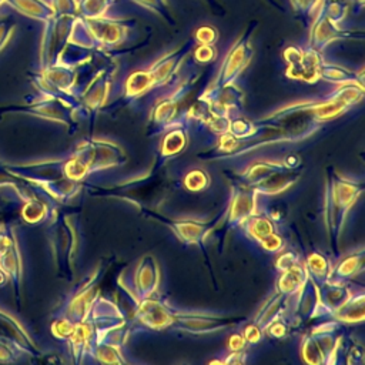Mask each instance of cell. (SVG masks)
<instances>
[{"instance_id":"836d02e7","label":"cell","mask_w":365,"mask_h":365,"mask_svg":"<svg viewBox=\"0 0 365 365\" xmlns=\"http://www.w3.org/2000/svg\"><path fill=\"white\" fill-rule=\"evenodd\" d=\"M352 1H354V4H356L358 10H361V9H362V6H364V0H352Z\"/></svg>"},{"instance_id":"7c38bea8","label":"cell","mask_w":365,"mask_h":365,"mask_svg":"<svg viewBox=\"0 0 365 365\" xmlns=\"http://www.w3.org/2000/svg\"><path fill=\"white\" fill-rule=\"evenodd\" d=\"M309 27H311V30H309L308 47H311L319 53H322L332 41L354 38L356 34V31L344 30L339 24H335L332 20H329L324 14V11L321 9H318Z\"/></svg>"},{"instance_id":"6da1fadb","label":"cell","mask_w":365,"mask_h":365,"mask_svg":"<svg viewBox=\"0 0 365 365\" xmlns=\"http://www.w3.org/2000/svg\"><path fill=\"white\" fill-rule=\"evenodd\" d=\"M134 322L138 328L151 331L175 329L190 334H208L235 325L238 318L204 311L178 309L161 299L150 297L135 302Z\"/></svg>"},{"instance_id":"277c9868","label":"cell","mask_w":365,"mask_h":365,"mask_svg":"<svg viewBox=\"0 0 365 365\" xmlns=\"http://www.w3.org/2000/svg\"><path fill=\"white\" fill-rule=\"evenodd\" d=\"M135 20L111 17H83L76 24V40L86 48H113L124 44L135 31Z\"/></svg>"},{"instance_id":"8fae6325","label":"cell","mask_w":365,"mask_h":365,"mask_svg":"<svg viewBox=\"0 0 365 365\" xmlns=\"http://www.w3.org/2000/svg\"><path fill=\"white\" fill-rule=\"evenodd\" d=\"M258 194L245 185L234 182L231 187V197L224 212L225 227L228 230L240 227L257 210Z\"/></svg>"},{"instance_id":"5bb4252c","label":"cell","mask_w":365,"mask_h":365,"mask_svg":"<svg viewBox=\"0 0 365 365\" xmlns=\"http://www.w3.org/2000/svg\"><path fill=\"white\" fill-rule=\"evenodd\" d=\"M319 291V315L332 317L338 308L346 301L352 288L346 282L327 281L318 285Z\"/></svg>"},{"instance_id":"ba28073f","label":"cell","mask_w":365,"mask_h":365,"mask_svg":"<svg viewBox=\"0 0 365 365\" xmlns=\"http://www.w3.org/2000/svg\"><path fill=\"white\" fill-rule=\"evenodd\" d=\"M284 60L287 61L285 76L292 80H301L305 83L318 81V71L321 61L324 60L322 53L311 47H295L289 46L284 50Z\"/></svg>"},{"instance_id":"8992f818","label":"cell","mask_w":365,"mask_h":365,"mask_svg":"<svg viewBox=\"0 0 365 365\" xmlns=\"http://www.w3.org/2000/svg\"><path fill=\"white\" fill-rule=\"evenodd\" d=\"M255 29L257 21H251L250 26L244 30V33L231 44L230 50L227 51L224 60L220 64L215 78L210 84L211 87L234 84L240 74L247 68L254 56L252 34Z\"/></svg>"},{"instance_id":"f546056e","label":"cell","mask_w":365,"mask_h":365,"mask_svg":"<svg viewBox=\"0 0 365 365\" xmlns=\"http://www.w3.org/2000/svg\"><path fill=\"white\" fill-rule=\"evenodd\" d=\"M262 334H264V331L259 329L252 322L247 328H244V331L241 332V335L244 336L245 342H248V344H258L261 341V338H262Z\"/></svg>"},{"instance_id":"4fadbf2b","label":"cell","mask_w":365,"mask_h":365,"mask_svg":"<svg viewBox=\"0 0 365 365\" xmlns=\"http://www.w3.org/2000/svg\"><path fill=\"white\" fill-rule=\"evenodd\" d=\"M248 238L258 242L265 251L278 252L284 248L282 238L275 231L274 221L267 214H251L241 225Z\"/></svg>"},{"instance_id":"9a60e30c","label":"cell","mask_w":365,"mask_h":365,"mask_svg":"<svg viewBox=\"0 0 365 365\" xmlns=\"http://www.w3.org/2000/svg\"><path fill=\"white\" fill-rule=\"evenodd\" d=\"M113 87V68H103L97 71L87 90L84 91L83 103L90 111H98L106 103Z\"/></svg>"},{"instance_id":"3957f363","label":"cell","mask_w":365,"mask_h":365,"mask_svg":"<svg viewBox=\"0 0 365 365\" xmlns=\"http://www.w3.org/2000/svg\"><path fill=\"white\" fill-rule=\"evenodd\" d=\"M362 191L364 185L361 182L345 178L334 168L328 170L325 185V225L334 252H338L346 215Z\"/></svg>"},{"instance_id":"4316f807","label":"cell","mask_w":365,"mask_h":365,"mask_svg":"<svg viewBox=\"0 0 365 365\" xmlns=\"http://www.w3.org/2000/svg\"><path fill=\"white\" fill-rule=\"evenodd\" d=\"M133 3L158 14L163 20L167 21V24L173 26L174 24V19L171 16V11H170V7H168V3L167 0H131Z\"/></svg>"},{"instance_id":"ac0fdd59","label":"cell","mask_w":365,"mask_h":365,"mask_svg":"<svg viewBox=\"0 0 365 365\" xmlns=\"http://www.w3.org/2000/svg\"><path fill=\"white\" fill-rule=\"evenodd\" d=\"M289 299L291 298H288V297L275 291V294L265 302V305L257 314L252 324L257 325L259 329L265 331V328L269 324H272L274 321H277V319H279L285 315V308L288 307Z\"/></svg>"},{"instance_id":"ffe728a7","label":"cell","mask_w":365,"mask_h":365,"mask_svg":"<svg viewBox=\"0 0 365 365\" xmlns=\"http://www.w3.org/2000/svg\"><path fill=\"white\" fill-rule=\"evenodd\" d=\"M318 80L336 83L341 86L342 84H362V74L348 70L342 66L322 60L321 66H319V71H318Z\"/></svg>"},{"instance_id":"7402d4cb","label":"cell","mask_w":365,"mask_h":365,"mask_svg":"<svg viewBox=\"0 0 365 365\" xmlns=\"http://www.w3.org/2000/svg\"><path fill=\"white\" fill-rule=\"evenodd\" d=\"M308 277L317 284L321 285L331 278L332 272V264L327 255H324L319 251H311L307 257V261L304 262Z\"/></svg>"},{"instance_id":"4dcf8cb0","label":"cell","mask_w":365,"mask_h":365,"mask_svg":"<svg viewBox=\"0 0 365 365\" xmlns=\"http://www.w3.org/2000/svg\"><path fill=\"white\" fill-rule=\"evenodd\" d=\"M348 364H362L364 362V348L358 344H352L346 354Z\"/></svg>"},{"instance_id":"1f68e13d","label":"cell","mask_w":365,"mask_h":365,"mask_svg":"<svg viewBox=\"0 0 365 365\" xmlns=\"http://www.w3.org/2000/svg\"><path fill=\"white\" fill-rule=\"evenodd\" d=\"M245 339L241 334H232L231 338H230V342H228V348L231 351H242L244 345H245Z\"/></svg>"},{"instance_id":"f1b7e54d","label":"cell","mask_w":365,"mask_h":365,"mask_svg":"<svg viewBox=\"0 0 365 365\" xmlns=\"http://www.w3.org/2000/svg\"><path fill=\"white\" fill-rule=\"evenodd\" d=\"M217 56V50L214 46L210 44H197L192 48V57L200 64H207L212 61Z\"/></svg>"},{"instance_id":"83f0119b","label":"cell","mask_w":365,"mask_h":365,"mask_svg":"<svg viewBox=\"0 0 365 365\" xmlns=\"http://www.w3.org/2000/svg\"><path fill=\"white\" fill-rule=\"evenodd\" d=\"M218 40V31L217 29H214L212 26H208V24H204V26H200L195 33H194V41L197 44H210V46H214Z\"/></svg>"},{"instance_id":"7a4b0ae2","label":"cell","mask_w":365,"mask_h":365,"mask_svg":"<svg viewBox=\"0 0 365 365\" xmlns=\"http://www.w3.org/2000/svg\"><path fill=\"white\" fill-rule=\"evenodd\" d=\"M194 40L187 41L184 46H180L173 51H168L164 56L158 57L147 68L131 71L123 84V100L134 101L135 98L145 96L154 88L171 83L174 76L178 73L182 61L194 48Z\"/></svg>"},{"instance_id":"52a82bcc","label":"cell","mask_w":365,"mask_h":365,"mask_svg":"<svg viewBox=\"0 0 365 365\" xmlns=\"http://www.w3.org/2000/svg\"><path fill=\"white\" fill-rule=\"evenodd\" d=\"M141 214L168 225L170 230L180 238L181 242L198 244L202 248H204L205 237L222 220V218H217V217L211 221H202V220H194V218H168L151 208H143Z\"/></svg>"},{"instance_id":"9c48e42d","label":"cell","mask_w":365,"mask_h":365,"mask_svg":"<svg viewBox=\"0 0 365 365\" xmlns=\"http://www.w3.org/2000/svg\"><path fill=\"white\" fill-rule=\"evenodd\" d=\"M287 167H302V160L297 155H289L284 160H254L238 174H235V182L255 188L271 180L275 174Z\"/></svg>"},{"instance_id":"603a6c76","label":"cell","mask_w":365,"mask_h":365,"mask_svg":"<svg viewBox=\"0 0 365 365\" xmlns=\"http://www.w3.org/2000/svg\"><path fill=\"white\" fill-rule=\"evenodd\" d=\"M211 178L202 168H190L182 177V185L192 192H200L208 188Z\"/></svg>"},{"instance_id":"d6986e66","label":"cell","mask_w":365,"mask_h":365,"mask_svg":"<svg viewBox=\"0 0 365 365\" xmlns=\"http://www.w3.org/2000/svg\"><path fill=\"white\" fill-rule=\"evenodd\" d=\"M364 289L352 288L346 301L331 317L338 322H361L364 319Z\"/></svg>"},{"instance_id":"44dd1931","label":"cell","mask_w":365,"mask_h":365,"mask_svg":"<svg viewBox=\"0 0 365 365\" xmlns=\"http://www.w3.org/2000/svg\"><path fill=\"white\" fill-rule=\"evenodd\" d=\"M364 265V251L362 248L345 255L339 262L332 265V272L329 281L346 282L349 278L355 277L362 271Z\"/></svg>"},{"instance_id":"e0dca14e","label":"cell","mask_w":365,"mask_h":365,"mask_svg":"<svg viewBox=\"0 0 365 365\" xmlns=\"http://www.w3.org/2000/svg\"><path fill=\"white\" fill-rule=\"evenodd\" d=\"M188 141V134L185 125H175L165 131V135L160 145V157H158V167L163 165L168 158L181 153Z\"/></svg>"},{"instance_id":"d4e9b609","label":"cell","mask_w":365,"mask_h":365,"mask_svg":"<svg viewBox=\"0 0 365 365\" xmlns=\"http://www.w3.org/2000/svg\"><path fill=\"white\" fill-rule=\"evenodd\" d=\"M319 9L324 11V14L332 20L335 24H339L345 20L346 13L349 10L346 0H322Z\"/></svg>"},{"instance_id":"d6a6232c","label":"cell","mask_w":365,"mask_h":365,"mask_svg":"<svg viewBox=\"0 0 365 365\" xmlns=\"http://www.w3.org/2000/svg\"><path fill=\"white\" fill-rule=\"evenodd\" d=\"M267 1H268V3H269L272 7H274V9H278L279 11H282V6H281V4H279L277 0H267Z\"/></svg>"},{"instance_id":"2e32d148","label":"cell","mask_w":365,"mask_h":365,"mask_svg":"<svg viewBox=\"0 0 365 365\" xmlns=\"http://www.w3.org/2000/svg\"><path fill=\"white\" fill-rule=\"evenodd\" d=\"M278 272H279V275H278V279H277V289L275 291L288 297V298H292L299 291V288L304 285V282L308 278L305 265L299 261L292 264L291 267L279 269Z\"/></svg>"},{"instance_id":"cb8c5ba5","label":"cell","mask_w":365,"mask_h":365,"mask_svg":"<svg viewBox=\"0 0 365 365\" xmlns=\"http://www.w3.org/2000/svg\"><path fill=\"white\" fill-rule=\"evenodd\" d=\"M114 4V0H78L77 9L83 17H101L106 16L108 9Z\"/></svg>"},{"instance_id":"484cf974","label":"cell","mask_w":365,"mask_h":365,"mask_svg":"<svg viewBox=\"0 0 365 365\" xmlns=\"http://www.w3.org/2000/svg\"><path fill=\"white\" fill-rule=\"evenodd\" d=\"M292 10L298 14L301 20L305 21V24H311L314 16L317 14L322 0H289Z\"/></svg>"},{"instance_id":"30bf717a","label":"cell","mask_w":365,"mask_h":365,"mask_svg":"<svg viewBox=\"0 0 365 365\" xmlns=\"http://www.w3.org/2000/svg\"><path fill=\"white\" fill-rule=\"evenodd\" d=\"M158 285H160L158 262L153 255L147 254L138 261L133 272V277L130 278L128 285H123V287H125V289L130 292V297L135 302H140L145 298L154 297V294L158 289Z\"/></svg>"},{"instance_id":"5b68a950","label":"cell","mask_w":365,"mask_h":365,"mask_svg":"<svg viewBox=\"0 0 365 365\" xmlns=\"http://www.w3.org/2000/svg\"><path fill=\"white\" fill-rule=\"evenodd\" d=\"M338 331L339 327L335 319L312 328L301 344L304 361L314 365L335 362V355L344 341V336Z\"/></svg>"}]
</instances>
